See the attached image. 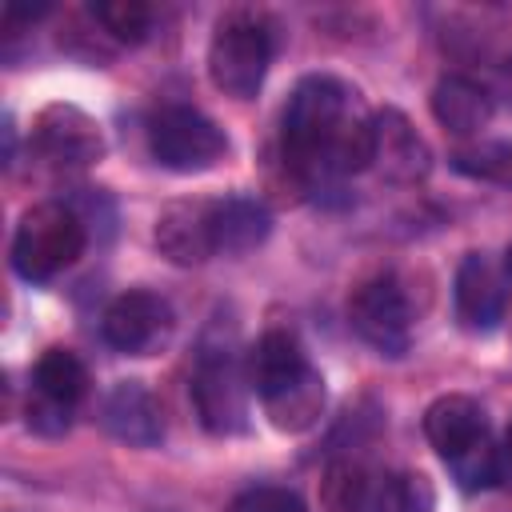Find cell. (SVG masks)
Returning a JSON list of instances; mask_svg holds the SVG:
<instances>
[{
	"label": "cell",
	"instance_id": "6da1fadb",
	"mask_svg": "<svg viewBox=\"0 0 512 512\" xmlns=\"http://www.w3.org/2000/svg\"><path fill=\"white\" fill-rule=\"evenodd\" d=\"M284 160L304 184L372 168V116L340 76H304L284 104Z\"/></svg>",
	"mask_w": 512,
	"mask_h": 512
},
{
	"label": "cell",
	"instance_id": "277c9868",
	"mask_svg": "<svg viewBox=\"0 0 512 512\" xmlns=\"http://www.w3.org/2000/svg\"><path fill=\"white\" fill-rule=\"evenodd\" d=\"M268 64H272V32L264 28V20L248 12H232L216 24L208 40V76L224 96L232 100L256 96L268 76Z\"/></svg>",
	"mask_w": 512,
	"mask_h": 512
},
{
	"label": "cell",
	"instance_id": "9a60e30c",
	"mask_svg": "<svg viewBox=\"0 0 512 512\" xmlns=\"http://www.w3.org/2000/svg\"><path fill=\"white\" fill-rule=\"evenodd\" d=\"M324 404H328V388H324V376L316 368H308L296 380H288L284 388L260 396V408H264L268 424L276 432H292V436L316 428L320 416H324Z\"/></svg>",
	"mask_w": 512,
	"mask_h": 512
},
{
	"label": "cell",
	"instance_id": "d4e9b609",
	"mask_svg": "<svg viewBox=\"0 0 512 512\" xmlns=\"http://www.w3.org/2000/svg\"><path fill=\"white\" fill-rule=\"evenodd\" d=\"M24 420H28V428L36 436H64L72 428V408H64V404H56V400H48V396H40V392L28 388Z\"/></svg>",
	"mask_w": 512,
	"mask_h": 512
},
{
	"label": "cell",
	"instance_id": "603a6c76",
	"mask_svg": "<svg viewBox=\"0 0 512 512\" xmlns=\"http://www.w3.org/2000/svg\"><path fill=\"white\" fill-rule=\"evenodd\" d=\"M448 472H452V480H456L464 492H480V488L496 484V480H500V444H492V436L480 440V444L468 448L464 456L448 460Z\"/></svg>",
	"mask_w": 512,
	"mask_h": 512
},
{
	"label": "cell",
	"instance_id": "8fae6325",
	"mask_svg": "<svg viewBox=\"0 0 512 512\" xmlns=\"http://www.w3.org/2000/svg\"><path fill=\"white\" fill-rule=\"evenodd\" d=\"M100 424L112 440L128 448H156L164 440V420L156 396L140 380H116L100 400Z\"/></svg>",
	"mask_w": 512,
	"mask_h": 512
},
{
	"label": "cell",
	"instance_id": "9c48e42d",
	"mask_svg": "<svg viewBox=\"0 0 512 512\" xmlns=\"http://www.w3.org/2000/svg\"><path fill=\"white\" fill-rule=\"evenodd\" d=\"M156 248L164 260L180 268H196L216 256V200L192 196V200H172L156 216Z\"/></svg>",
	"mask_w": 512,
	"mask_h": 512
},
{
	"label": "cell",
	"instance_id": "5b68a950",
	"mask_svg": "<svg viewBox=\"0 0 512 512\" xmlns=\"http://www.w3.org/2000/svg\"><path fill=\"white\" fill-rule=\"evenodd\" d=\"M152 156L172 172H204L228 156L224 128L188 104H164L148 120Z\"/></svg>",
	"mask_w": 512,
	"mask_h": 512
},
{
	"label": "cell",
	"instance_id": "d6986e66",
	"mask_svg": "<svg viewBox=\"0 0 512 512\" xmlns=\"http://www.w3.org/2000/svg\"><path fill=\"white\" fill-rule=\"evenodd\" d=\"M376 496V480L364 460L340 456L320 476V512H368Z\"/></svg>",
	"mask_w": 512,
	"mask_h": 512
},
{
	"label": "cell",
	"instance_id": "4fadbf2b",
	"mask_svg": "<svg viewBox=\"0 0 512 512\" xmlns=\"http://www.w3.org/2000/svg\"><path fill=\"white\" fill-rule=\"evenodd\" d=\"M424 436L436 448V456L448 464V460L464 456L468 448H476L480 440H488V416H484L480 400H472L464 392H448L424 408Z\"/></svg>",
	"mask_w": 512,
	"mask_h": 512
},
{
	"label": "cell",
	"instance_id": "7402d4cb",
	"mask_svg": "<svg viewBox=\"0 0 512 512\" xmlns=\"http://www.w3.org/2000/svg\"><path fill=\"white\" fill-rule=\"evenodd\" d=\"M432 504H436V496H432L428 476L396 472V476L376 484V496H372L368 512H432Z\"/></svg>",
	"mask_w": 512,
	"mask_h": 512
},
{
	"label": "cell",
	"instance_id": "2e32d148",
	"mask_svg": "<svg viewBox=\"0 0 512 512\" xmlns=\"http://www.w3.org/2000/svg\"><path fill=\"white\" fill-rule=\"evenodd\" d=\"M432 116L452 136H480L492 124V96L468 76H444L432 88Z\"/></svg>",
	"mask_w": 512,
	"mask_h": 512
},
{
	"label": "cell",
	"instance_id": "484cf974",
	"mask_svg": "<svg viewBox=\"0 0 512 512\" xmlns=\"http://www.w3.org/2000/svg\"><path fill=\"white\" fill-rule=\"evenodd\" d=\"M500 480L512 484V420H508L504 440H500Z\"/></svg>",
	"mask_w": 512,
	"mask_h": 512
},
{
	"label": "cell",
	"instance_id": "7c38bea8",
	"mask_svg": "<svg viewBox=\"0 0 512 512\" xmlns=\"http://www.w3.org/2000/svg\"><path fill=\"white\" fill-rule=\"evenodd\" d=\"M452 296H456V316L468 332H492L504 320V304H508L504 272L484 252H468L460 260Z\"/></svg>",
	"mask_w": 512,
	"mask_h": 512
},
{
	"label": "cell",
	"instance_id": "ffe728a7",
	"mask_svg": "<svg viewBox=\"0 0 512 512\" xmlns=\"http://www.w3.org/2000/svg\"><path fill=\"white\" fill-rule=\"evenodd\" d=\"M92 20L104 28L108 40H116V44H140V40H148L156 12L144 0H96L92 4Z\"/></svg>",
	"mask_w": 512,
	"mask_h": 512
},
{
	"label": "cell",
	"instance_id": "5bb4252c",
	"mask_svg": "<svg viewBox=\"0 0 512 512\" xmlns=\"http://www.w3.org/2000/svg\"><path fill=\"white\" fill-rule=\"evenodd\" d=\"M244 368H248V384H252V392H256V400H260V396L284 388L288 380H296L300 372H308L312 360H308L304 344L296 340V332H288V328H268V332L248 348Z\"/></svg>",
	"mask_w": 512,
	"mask_h": 512
},
{
	"label": "cell",
	"instance_id": "30bf717a",
	"mask_svg": "<svg viewBox=\"0 0 512 512\" xmlns=\"http://www.w3.org/2000/svg\"><path fill=\"white\" fill-rule=\"evenodd\" d=\"M372 168L392 184H420L432 172V148L400 108L372 116Z\"/></svg>",
	"mask_w": 512,
	"mask_h": 512
},
{
	"label": "cell",
	"instance_id": "44dd1931",
	"mask_svg": "<svg viewBox=\"0 0 512 512\" xmlns=\"http://www.w3.org/2000/svg\"><path fill=\"white\" fill-rule=\"evenodd\" d=\"M452 168L472 176V180H512V144L508 140H472L452 152Z\"/></svg>",
	"mask_w": 512,
	"mask_h": 512
},
{
	"label": "cell",
	"instance_id": "e0dca14e",
	"mask_svg": "<svg viewBox=\"0 0 512 512\" xmlns=\"http://www.w3.org/2000/svg\"><path fill=\"white\" fill-rule=\"evenodd\" d=\"M272 232V212L244 192L216 200V256H244Z\"/></svg>",
	"mask_w": 512,
	"mask_h": 512
},
{
	"label": "cell",
	"instance_id": "cb8c5ba5",
	"mask_svg": "<svg viewBox=\"0 0 512 512\" xmlns=\"http://www.w3.org/2000/svg\"><path fill=\"white\" fill-rule=\"evenodd\" d=\"M228 512H304V500L292 492V488H280V484H256V488H244Z\"/></svg>",
	"mask_w": 512,
	"mask_h": 512
},
{
	"label": "cell",
	"instance_id": "ac0fdd59",
	"mask_svg": "<svg viewBox=\"0 0 512 512\" xmlns=\"http://www.w3.org/2000/svg\"><path fill=\"white\" fill-rule=\"evenodd\" d=\"M92 380H88V368L84 360L72 352V348H48L36 364H32V392L64 404L76 412V404L88 396Z\"/></svg>",
	"mask_w": 512,
	"mask_h": 512
},
{
	"label": "cell",
	"instance_id": "ba28073f",
	"mask_svg": "<svg viewBox=\"0 0 512 512\" xmlns=\"http://www.w3.org/2000/svg\"><path fill=\"white\" fill-rule=\"evenodd\" d=\"M32 144L56 168H88V164L104 160V148H108L100 124L84 108L64 104V100L44 104L36 112V120H32Z\"/></svg>",
	"mask_w": 512,
	"mask_h": 512
},
{
	"label": "cell",
	"instance_id": "52a82bcc",
	"mask_svg": "<svg viewBox=\"0 0 512 512\" xmlns=\"http://www.w3.org/2000/svg\"><path fill=\"white\" fill-rule=\"evenodd\" d=\"M176 328V312L172 304L160 296V292H148V288H128L120 292L104 316H100V332L104 340L124 352V356H152L168 344Z\"/></svg>",
	"mask_w": 512,
	"mask_h": 512
},
{
	"label": "cell",
	"instance_id": "4316f807",
	"mask_svg": "<svg viewBox=\"0 0 512 512\" xmlns=\"http://www.w3.org/2000/svg\"><path fill=\"white\" fill-rule=\"evenodd\" d=\"M504 272L512 276V244H508V252H504Z\"/></svg>",
	"mask_w": 512,
	"mask_h": 512
},
{
	"label": "cell",
	"instance_id": "8992f818",
	"mask_svg": "<svg viewBox=\"0 0 512 512\" xmlns=\"http://www.w3.org/2000/svg\"><path fill=\"white\" fill-rule=\"evenodd\" d=\"M348 324L380 356H404L412 344V304L392 276H372L348 296Z\"/></svg>",
	"mask_w": 512,
	"mask_h": 512
},
{
	"label": "cell",
	"instance_id": "7a4b0ae2",
	"mask_svg": "<svg viewBox=\"0 0 512 512\" xmlns=\"http://www.w3.org/2000/svg\"><path fill=\"white\" fill-rule=\"evenodd\" d=\"M84 244H88V228L72 204H64V200L32 204L20 216L16 236H12V268L28 284H44V280L60 276L64 268H72L80 260Z\"/></svg>",
	"mask_w": 512,
	"mask_h": 512
},
{
	"label": "cell",
	"instance_id": "3957f363",
	"mask_svg": "<svg viewBox=\"0 0 512 512\" xmlns=\"http://www.w3.org/2000/svg\"><path fill=\"white\" fill-rule=\"evenodd\" d=\"M248 368L232 344H204L192 368V408L212 436H240L248 428Z\"/></svg>",
	"mask_w": 512,
	"mask_h": 512
},
{
	"label": "cell",
	"instance_id": "83f0119b",
	"mask_svg": "<svg viewBox=\"0 0 512 512\" xmlns=\"http://www.w3.org/2000/svg\"><path fill=\"white\" fill-rule=\"evenodd\" d=\"M508 84H512V60H508Z\"/></svg>",
	"mask_w": 512,
	"mask_h": 512
}]
</instances>
